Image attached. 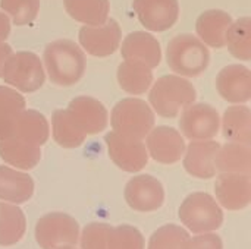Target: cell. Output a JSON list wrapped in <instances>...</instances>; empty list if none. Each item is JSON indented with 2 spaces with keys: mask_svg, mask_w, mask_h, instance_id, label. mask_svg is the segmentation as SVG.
<instances>
[{
  "mask_svg": "<svg viewBox=\"0 0 251 249\" xmlns=\"http://www.w3.org/2000/svg\"><path fill=\"white\" fill-rule=\"evenodd\" d=\"M118 82L124 91L140 95L153 84V72L141 63L125 60L118 66Z\"/></svg>",
  "mask_w": 251,
  "mask_h": 249,
  "instance_id": "cell-25",
  "label": "cell"
},
{
  "mask_svg": "<svg viewBox=\"0 0 251 249\" xmlns=\"http://www.w3.org/2000/svg\"><path fill=\"white\" fill-rule=\"evenodd\" d=\"M179 219L193 233H207L221 227L224 213L212 195L194 192L188 195L179 207Z\"/></svg>",
  "mask_w": 251,
  "mask_h": 249,
  "instance_id": "cell-5",
  "label": "cell"
},
{
  "mask_svg": "<svg viewBox=\"0 0 251 249\" xmlns=\"http://www.w3.org/2000/svg\"><path fill=\"white\" fill-rule=\"evenodd\" d=\"M12 135L31 145L41 147L47 142L50 135L49 122L40 112L24 109L15 122Z\"/></svg>",
  "mask_w": 251,
  "mask_h": 249,
  "instance_id": "cell-22",
  "label": "cell"
},
{
  "mask_svg": "<svg viewBox=\"0 0 251 249\" xmlns=\"http://www.w3.org/2000/svg\"><path fill=\"white\" fill-rule=\"evenodd\" d=\"M110 123L113 132L125 138L143 141L154 126V113L140 98H124L113 107Z\"/></svg>",
  "mask_w": 251,
  "mask_h": 249,
  "instance_id": "cell-4",
  "label": "cell"
},
{
  "mask_svg": "<svg viewBox=\"0 0 251 249\" xmlns=\"http://www.w3.org/2000/svg\"><path fill=\"white\" fill-rule=\"evenodd\" d=\"M57 249H76V248H74V245H66V247H60V248H57Z\"/></svg>",
  "mask_w": 251,
  "mask_h": 249,
  "instance_id": "cell-38",
  "label": "cell"
},
{
  "mask_svg": "<svg viewBox=\"0 0 251 249\" xmlns=\"http://www.w3.org/2000/svg\"><path fill=\"white\" fill-rule=\"evenodd\" d=\"M122 57L129 62H137L149 69L159 66L162 60V50L159 41L147 32L135 31L125 37L121 47Z\"/></svg>",
  "mask_w": 251,
  "mask_h": 249,
  "instance_id": "cell-17",
  "label": "cell"
},
{
  "mask_svg": "<svg viewBox=\"0 0 251 249\" xmlns=\"http://www.w3.org/2000/svg\"><path fill=\"white\" fill-rule=\"evenodd\" d=\"M34 194V181L29 175L0 166V200L24 204Z\"/></svg>",
  "mask_w": 251,
  "mask_h": 249,
  "instance_id": "cell-21",
  "label": "cell"
},
{
  "mask_svg": "<svg viewBox=\"0 0 251 249\" xmlns=\"http://www.w3.org/2000/svg\"><path fill=\"white\" fill-rule=\"evenodd\" d=\"M218 92L229 103H247L251 98V75L243 65L225 66L216 78Z\"/></svg>",
  "mask_w": 251,
  "mask_h": 249,
  "instance_id": "cell-16",
  "label": "cell"
},
{
  "mask_svg": "<svg viewBox=\"0 0 251 249\" xmlns=\"http://www.w3.org/2000/svg\"><path fill=\"white\" fill-rule=\"evenodd\" d=\"M219 142L212 139L191 141L185 148L184 167L188 175L199 179H210L216 175L215 157L219 150Z\"/></svg>",
  "mask_w": 251,
  "mask_h": 249,
  "instance_id": "cell-18",
  "label": "cell"
},
{
  "mask_svg": "<svg viewBox=\"0 0 251 249\" xmlns=\"http://www.w3.org/2000/svg\"><path fill=\"white\" fill-rule=\"evenodd\" d=\"M79 44L82 48L96 57H107L113 54L121 44L122 32L115 19H109L97 26H82L79 29Z\"/></svg>",
  "mask_w": 251,
  "mask_h": 249,
  "instance_id": "cell-10",
  "label": "cell"
},
{
  "mask_svg": "<svg viewBox=\"0 0 251 249\" xmlns=\"http://www.w3.org/2000/svg\"><path fill=\"white\" fill-rule=\"evenodd\" d=\"M104 141L107 144L110 158L119 169L128 173H135L147 166L149 153L143 141L125 138L113 131L106 134Z\"/></svg>",
  "mask_w": 251,
  "mask_h": 249,
  "instance_id": "cell-9",
  "label": "cell"
},
{
  "mask_svg": "<svg viewBox=\"0 0 251 249\" xmlns=\"http://www.w3.org/2000/svg\"><path fill=\"white\" fill-rule=\"evenodd\" d=\"M26 229V220L22 210L16 205L0 203V247L18 244Z\"/></svg>",
  "mask_w": 251,
  "mask_h": 249,
  "instance_id": "cell-27",
  "label": "cell"
},
{
  "mask_svg": "<svg viewBox=\"0 0 251 249\" xmlns=\"http://www.w3.org/2000/svg\"><path fill=\"white\" fill-rule=\"evenodd\" d=\"M147 150L153 160L162 164H174L185 153V142L181 134L169 126H157L147 135Z\"/></svg>",
  "mask_w": 251,
  "mask_h": 249,
  "instance_id": "cell-13",
  "label": "cell"
},
{
  "mask_svg": "<svg viewBox=\"0 0 251 249\" xmlns=\"http://www.w3.org/2000/svg\"><path fill=\"white\" fill-rule=\"evenodd\" d=\"M225 45L229 53L240 60L251 59V21L250 18H241L232 22L226 31Z\"/></svg>",
  "mask_w": 251,
  "mask_h": 249,
  "instance_id": "cell-30",
  "label": "cell"
},
{
  "mask_svg": "<svg viewBox=\"0 0 251 249\" xmlns=\"http://www.w3.org/2000/svg\"><path fill=\"white\" fill-rule=\"evenodd\" d=\"M79 236V225L65 213H49L35 225V241L41 249H57L75 245Z\"/></svg>",
  "mask_w": 251,
  "mask_h": 249,
  "instance_id": "cell-7",
  "label": "cell"
},
{
  "mask_svg": "<svg viewBox=\"0 0 251 249\" xmlns=\"http://www.w3.org/2000/svg\"><path fill=\"white\" fill-rule=\"evenodd\" d=\"M190 239L188 232L182 227L166 225L151 235L147 249H190Z\"/></svg>",
  "mask_w": 251,
  "mask_h": 249,
  "instance_id": "cell-31",
  "label": "cell"
},
{
  "mask_svg": "<svg viewBox=\"0 0 251 249\" xmlns=\"http://www.w3.org/2000/svg\"><path fill=\"white\" fill-rule=\"evenodd\" d=\"M190 249H224V244L221 236L207 232L190 239Z\"/></svg>",
  "mask_w": 251,
  "mask_h": 249,
  "instance_id": "cell-35",
  "label": "cell"
},
{
  "mask_svg": "<svg viewBox=\"0 0 251 249\" xmlns=\"http://www.w3.org/2000/svg\"><path fill=\"white\" fill-rule=\"evenodd\" d=\"M69 16L81 23L97 26L109 18V0H63Z\"/></svg>",
  "mask_w": 251,
  "mask_h": 249,
  "instance_id": "cell-26",
  "label": "cell"
},
{
  "mask_svg": "<svg viewBox=\"0 0 251 249\" xmlns=\"http://www.w3.org/2000/svg\"><path fill=\"white\" fill-rule=\"evenodd\" d=\"M224 136L231 142L251 144V112L247 106L228 107L222 119Z\"/></svg>",
  "mask_w": 251,
  "mask_h": 249,
  "instance_id": "cell-24",
  "label": "cell"
},
{
  "mask_svg": "<svg viewBox=\"0 0 251 249\" xmlns=\"http://www.w3.org/2000/svg\"><path fill=\"white\" fill-rule=\"evenodd\" d=\"M53 138L63 148H76L85 141V132L74 122L68 110H56L51 117Z\"/></svg>",
  "mask_w": 251,
  "mask_h": 249,
  "instance_id": "cell-29",
  "label": "cell"
},
{
  "mask_svg": "<svg viewBox=\"0 0 251 249\" xmlns=\"http://www.w3.org/2000/svg\"><path fill=\"white\" fill-rule=\"evenodd\" d=\"M66 110L79 129L85 132V135L100 134L107 126V110L99 100L93 97H76L69 103Z\"/></svg>",
  "mask_w": 251,
  "mask_h": 249,
  "instance_id": "cell-15",
  "label": "cell"
},
{
  "mask_svg": "<svg viewBox=\"0 0 251 249\" xmlns=\"http://www.w3.org/2000/svg\"><path fill=\"white\" fill-rule=\"evenodd\" d=\"M109 249H144V238L141 232L129 225L112 227L107 235Z\"/></svg>",
  "mask_w": 251,
  "mask_h": 249,
  "instance_id": "cell-33",
  "label": "cell"
},
{
  "mask_svg": "<svg viewBox=\"0 0 251 249\" xmlns=\"http://www.w3.org/2000/svg\"><path fill=\"white\" fill-rule=\"evenodd\" d=\"M231 23L232 18L229 13L219 9H210L199 16L196 31L204 44L213 48H222L225 47V37Z\"/></svg>",
  "mask_w": 251,
  "mask_h": 249,
  "instance_id": "cell-19",
  "label": "cell"
},
{
  "mask_svg": "<svg viewBox=\"0 0 251 249\" xmlns=\"http://www.w3.org/2000/svg\"><path fill=\"white\" fill-rule=\"evenodd\" d=\"M1 9L12 16L15 25H29L40 10V0H0Z\"/></svg>",
  "mask_w": 251,
  "mask_h": 249,
  "instance_id": "cell-32",
  "label": "cell"
},
{
  "mask_svg": "<svg viewBox=\"0 0 251 249\" xmlns=\"http://www.w3.org/2000/svg\"><path fill=\"white\" fill-rule=\"evenodd\" d=\"M0 157L21 170H31L34 169L41 160V150L40 147L31 145L13 135L0 139Z\"/></svg>",
  "mask_w": 251,
  "mask_h": 249,
  "instance_id": "cell-20",
  "label": "cell"
},
{
  "mask_svg": "<svg viewBox=\"0 0 251 249\" xmlns=\"http://www.w3.org/2000/svg\"><path fill=\"white\" fill-rule=\"evenodd\" d=\"M132 6L140 22L154 32L172 28L179 16L178 0H134Z\"/></svg>",
  "mask_w": 251,
  "mask_h": 249,
  "instance_id": "cell-12",
  "label": "cell"
},
{
  "mask_svg": "<svg viewBox=\"0 0 251 249\" xmlns=\"http://www.w3.org/2000/svg\"><path fill=\"white\" fill-rule=\"evenodd\" d=\"M216 198L226 210H243L251 201V178L246 173H222L215 185Z\"/></svg>",
  "mask_w": 251,
  "mask_h": 249,
  "instance_id": "cell-14",
  "label": "cell"
},
{
  "mask_svg": "<svg viewBox=\"0 0 251 249\" xmlns=\"http://www.w3.org/2000/svg\"><path fill=\"white\" fill-rule=\"evenodd\" d=\"M197 97L194 85L176 75L159 78L149 94V101L162 117H176L182 109L193 104Z\"/></svg>",
  "mask_w": 251,
  "mask_h": 249,
  "instance_id": "cell-2",
  "label": "cell"
},
{
  "mask_svg": "<svg viewBox=\"0 0 251 249\" xmlns=\"http://www.w3.org/2000/svg\"><path fill=\"white\" fill-rule=\"evenodd\" d=\"M12 47L9 44H6L4 41H0V78H1V69H3V65L4 62L7 60V57L12 54Z\"/></svg>",
  "mask_w": 251,
  "mask_h": 249,
  "instance_id": "cell-37",
  "label": "cell"
},
{
  "mask_svg": "<svg viewBox=\"0 0 251 249\" xmlns=\"http://www.w3.org/2000/svg\"><path fill=\"white\" fill-rule=\"evenodd\" d=\"M10 34V19L6 13L0 12V41H6Z\"/></svg>",
  "mask_w": 251,
  "mask_h": 249,
  "instance_id": "cell-36",
  "label": "cell"
},
{
  "mask_svg": "<svg viewBox=\"0 0 251 249\" xmlns=\"http://www.w3.org/2000/svg\"><path fill=\"white\" fill-rule=\"evenodd\" d=\"M125 201L132 210L143 213L156 211L163 205L165 191L156 178L150 175H140L126 183Z\"/></svg>",
  "mask_w": 251,
  "mask_h": 249,
  "instance_id": "cell-11",
  "label": "cell"
},
{
  "mask_svg": "<svg viewBox=\"0 0 251 249\" xmlns=\"http://www.w3.org/2000/svg\"><path fill=\"white\" fill-rule=\"evenodd\" d=\"M169 68L181 76L196 78L201 75L210 62V53L204 43L191 34L174 37L166 48Z\"/></svg>",
  "mask_w": 251,
  "mask_h": 249,
  "instance_id": "cell-3",
  "label": "cell"
},
{
  "mask_svg": "<svg viewBox=\"0 0 251 249\" xmlns=\"http://www.w3.org/2000/svg\"><path fill=\"white\" fill-rule=\"evenodd\" d=\"M1 78L22 92H34L44 84L46 75L41 60L31 51L12 53L3 65Z\"/></svg>",
  "mask_w": 251,
  "mask_h": 249,
  "instance_id": "cell-6",
  "label": "cell"
},
{
  "mask_svg": "<svg viewBox=\"0 0 251 249\" xmlns=\"http://www.w3.org/2000/svg\"><path fill=\"white\" fill-rule=\"evenodd\" d=\"M110 226L106 223H91L85 226L81 235V248L82 249H109L107 235Z\"/></svg>",
  "mask_w": 251,
  "mask_h": 249,
  "instance_id": "cell-34",
  "label": "cell"
},
{
  "mask_svg": "<svg viewBox=\"0 0 251 249\" xmlns=\"http://www.w3.org/2000/svg\"><path fill=\"white\" fill-rule=\"evenodd\" d=\"M219 113L206 103L190 104L184 109L179 119V129L191 141L212 139L219 132Z\"/></svg>",
  "mask_w": 251,
  "mask_h": 249,
  "instance_id": "cell-8",
  "label": "cell"
},
{
  "mask_svg": "<svg viewBox=\"0 0 251 249\" xmlns=\"http://www.w3.org/2000/svg\"><path fill=\"white\" fill-rule=\"evenodd\" d=\"M25 109V98L9 87L0 85V139L12 135L19 113Z\"/></svg>",
  "mask_w": 251,
  "mask_h": 249,
  "instance_id": "cell-28",
  "label": "cell"
},
{
  "mask_svg": "<svg viewBox=\"0 0 251 249\" xmlns=\"http://www.w3.org/2000/svg\"><path fill=\"white\" fill-rule=\"evenodd\" d=\"M43 60L50 81L59 87H71L84 76L85 54L71 40H56L47 44Z\"/></svg>",
  "mask_w": 251,
  "mask_h": 249,
  "instance_id": "cell-1",
  "label": "cell"
},
{
  "mask_svg": "<svg viewBox=\"0 0 251 249\" xmlns=\"http://www.w3.org/2000/svg\"><path fill=\"white\" fill-rule=\"evenodd\" d=\"M215 167L221 173H246L251 172V148L247 144L228 142L219 147L215 157Z\"/></svg>",
  "mask_w": 251,
  "mask_h": 249,
  "instance_id": "cell-23",
  "label": "cell"
}]
</instances>
